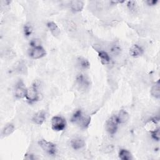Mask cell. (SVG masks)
I'll use <instances>...</instances> for the list:
<instances>
[{"label":"cell","mask_w":160,"mask_h":160,"mask_svg":"<svg viewBox=\"0 0 160 160\" xmlns=\"http://www.w3.org/2000/svg\"><path fill=\"white\" fill-rule=\"evenodd\" d=\"M26 92H27V88H26L23 81L21 80H19L16 85L15 91H14L15 97L18 99H22V98H26Z\"/></svg>","instance_id":"8"},{"label":"cell","mask_w":160,"mask_h":160,"mask_svg":"<svg viewBox=\"0 0 160 160\" xmlns=\"http://www.w3.org/2000/svg\"><path fill=\"white\" fill-rule=\"evenodd\" d=\"M150 92L152 96L156 99H159L160 98V83L158 81V82H155L154 84L151 88Z\"/></svg>","instance_id":"16"},{"label":"cell","mask_w":160,"mask_h":160,"mask_svg":"<svg viewBox=\"0 0 160 160\" xmlns=\"http://www.w3.org/2000/svg\"><path fill=\"white\" fill-rule=\"evenodd\" d=\"M30 46L31 48H34L41 46V41L39 39H34L30 41Z\"/></svg>","instance_id":"24"},{"label":"cell","mask_w":160,"mask_h":160,"mask_svg":"<svg viewBox=\"0 0 160 160\" xmlns=\"http://www.w3.org/2000/svg\"><path fill=\"white\" fill-rule=\"evenodd\" d=\"M66 28L69 31H74L76 29V24L72 21H68L66 22Z\"/></svg>","instance_id":"22"},{"label":"cell","mask_w":160,"mask_h":160,"mask_svg":"<svg viewBox=\"0 0 160 160\" xmlns=\"http://www.w3.org/2000/svg\"><path fill=\"white\" fill-rule=\"evenodd\" d=\"M32 31H33V28H32V25L30 23L28 22L24 25L23 32L26 37H29L32 34Z\"/></svg>","instance_id":"20"},{"label":"cell","mask_w":160,"mask_h":160,"mask_svg":"<svg viewBox=\"0 0 160 160\" xmlns=\"http://www.w3.org/2000/svg\"><path fill=\"white\" fill-rule=\"evenodd\" d=\"M118 156L121 160H131L133 159L130 151L126 149H121L119 151Z\"/></svg>","instance_id":"17"},{"label":"cell","mask_w":160,"mask_h":160,"mask_svg":"<svg viewBox=\"0 0 160 160\" xmlns=\"http://www.w3.org/2000/svg\"><path fill=\"white\" fill-rule=\"evenodd\" d=\"M38 144L41 148L47 154L51 156H55L57 154L58 149L56 144L45 139H41L38 141Z\"/></svg>","instance_id":"2"},{"label":"cell","mask_w":160,"mask_h":160,"mask_svg":"<svg viewBox=\"0 0 160 160\" xmlns=\"http://www.w3.org/2000/svg\"><path fill=\"white\" fill-rule=\"evenodd\" d=\"M77 65L80 69L82 70H86L90 67V63L89 61L86 58L82 56L79 57L77 59Z\"/></svg>","instance_id":"15"},{"label":"cell","mask_w":160,"mask_h":160,"mask_svg":"<svg viewBox=\"0 0 160 160\" xmlns=\"http://www.w3.org/2000/svg\"><path fill=\"white\" fill-rule=\"evenodd\" d=\"M158 2V1L157 0H148V1H146V4L148 6H154V5H156Z\"/></svg>","instance_id":"26"},{"label":"cell","mask_w":160,"mask_h":160,"mask_svg":"<svg viewBox=\"0 0 160 160\" xmlns=\"http://www.w3.org/2000/svg\"><path fill=\"white\" fill-rule=\"evenodd\" d=\"M151 137L152 138V139H154V140L159 141V139H160V130L159 128H158L156 129H154L153 131H151Z\"/></svg>","instance_id":"21"},{"label":"cell","mask_w":160,"mask_h":160,"mask_svg":"<svg viewBox=\"0 0 160 160\" xmlns=\"http://www.w3.org/2000/svg\"><path fill=\"white\" fill-rule=\"evenodd\" d=\"M118 124H119V122H118L116 116L113 115L111 116L106 121V122L105 124L106 129L109 134L112 135L114 134L117 131Z\"/></svg>","instance_id":"5"},{"label":"cell","mask_w":160,"mask_h":160,"mask_svg":"<svg viewBox=\"0 0 160 160\" xmlns=\"http://www.w3.org/2000/svg\"><path fill=\"white\" fill-rule=\"evenodd\" d=\"M66 127V121L61 116H55L51 119V128L55 131H63Z\"/></svg>","instance_id":"4"},{"label":"cell","mask_w":160,"mask_h":160,"mask_svg":"<svg viewBox=\"0 0 160 160\" xmlns=\"http://www.w3.org/2000/svg\"><path fill=\"white\" fill-rule=\"evenodd\" d=\"M32 120L35 124L41 125L46 120V113L43 111H39L33 116Z\"/></svg>","instance_id":"11"},{"label":"cell","mask_w":160,"mask_h":160,"mask_svg":"<svg viewBox=\"0 0 160 160\" xmlns=\"http://www.w3.org/2000/svg\"><path fill=\"white\" fill-rule=\"evenodd\" d=\"M71 121L82 128H86L90 123L91 118L84 116L81 110L79 109L73 113L71 118Z\"/></svg>","instance_id":"1"},{"label":"cell","mask_w":160,"mask_h":160,"mask_svg":"<svg viewBox=\"0 0 160 160\" xmlns=\"http://www.w3.org/2000/svg\"><path fill=\"white\" fill-rule=\"evenodd\" d=\"M76 84L78 88L81 91H85L90 86L89 78L82 74H79L76 77Z\"/></svg>","instance_id":"6"},{"label":"cell","mask_w":160,"mask_h":160,"mask_svg":"<svg viewBox=\"0 0 160 160\" xmlns=\"http://www.w3.org/2000/svg\"><path fill=\"white\" fill-rule=\"evenodd\" d=\"M38 85L37 82H34L31 87L27 89L26 98L29 103L36 102L39 99V96L38 90Z\"/></svg>","instance_id":"3"},{"label":"cell","mask_w":160,"mask_h":160,"mask_svg":"<svg viewBox=\"0 0 160 160\" xmlns=\"http://www.w3.org/2000/svg\"><path fill=\"white\" fill-rule=\"evenodd\" d=\"M71 146L74 150H79L84 147L85 141L81 138H74L71 141Z\"/></svg>","instance_id":"10"},{"label":"cell","mask_w":160,"mask_h":160,"mask_svg":"<svg viewBox=\"0 0 160 160\" xmlns=\"http://www.w3.org/2000/svg\"><path fill=\"white\" fill-rule=\"evenodd\" d=\"M129 54L134 58H138L141 56L143 54V49L141 46L135 44L131 46L129 49Z\"/></svg>","instance_id":"12"},{"label":"cell","mask_w":160,"mask_h":160,"mask_svg":"<svg viewBox=\"0 0 160 160\" xmlns=\"http://www.w3.org/2000/svg\"><path fill=\"white\" fill-rule=\"evenodd\" d=\"M69 6L72 11L74 12H78L81 11L84 8V2L81 0L71 1L69 2Z\"/></svg>","instance_id":"9"},{"label":"cell","mask_w":160,"mask_h":160,"mask_svg":"<svg viewBox=\"0 0 160 160\" xmlns=\"http://www.w3.org/2000/svg\"><path fill=\"white\" fill-rule=\"evenodd\" d=\"M47 26H48L49 31L51 32V33L54 36L57 37L60 34V33H61L60 29L54 22H52V21L48 22L47 23Z\"/></svg>","instance_id":"14"},{"label":"cell","mask_w":160,"mask_h":160,"mask_svg":"<svg viewBox=\"0 0 160 160\" xmlns=\"http://www.w3.org/2000/svg\"><path fill=\"white\" fill-rule=\"evenodd\" d=\"M15 128L14 126L12 124H8L6 126L4 127L2 131V136L3 137H7L11 135V134L13 133L14 131Z\"/></svg>","instance_id":"18"},{"label":"cell","mask_w":160,"mask_h":160,"mask_svg":"<svg viewBox=\"0 0 160 160\" xmlns=\"http://www.w3.org/2000/svg\"><path fill=\"white\" fill-rule=\"evenodd\" d=\"M98 56L101 60V62L103 64H108L110 62L109 55L104 51H100L98 52Z\"/></svg>","instance_id":"19"},{"label":"cell","mask_w":160,"mask_h":160,"mask_svg":"<svg viewBox=\"0 0 160 160\" xmlns=\"http://www.w3.org/2000/svg\"><path fill=\"white\" fill-rule=\"evenodd\" d=\"M24 159H28V160H34V159H38V158H37L34 154H26L24 155Z\"/></svg>","instance_id":"25"},{"label":"cell","mask_w":160,"mask_h":160,"mask_svg":"<svg viewBox=\"0 0 160 160\" xmlns=\"http://www.w3.org/2000/svg\"><path fill=\"white\" fill-rule=\"evenodd\" d=\"M136 2L134 1H129L127 2V6L131 11H134L136 8Z\"/></svg>","instance_id":"23"},{"label":"cell","mask_w":160,"mask_h":160,"mask_svg":"<svg viewBox=\"0 0 160 160\" xmlns=\"http://www.w3.org/2000/svg\"><path fill=\"white\" fill-rule=\"evenodd\" d=\"M28 54L29 57H31L32 59H38L45 56L46 54V51L41 46H40L31 48L29 50Z\"/></svg>","instance_id":"7"},{"label":"cell","mask_w":160,"mask_h":160,"mask_svg":"<svg viewBox=\"0 0 160 160\" xmlns=\"http://www.w3.org/2000/svg\"><path fill=\"white\" fill-rule=\"evenodd\" d=\"M116 117L119 124H124L127 122L129 119V115L128 112L124 109L120 110Z\"/></svg>","instance_id":"13"}]
</instances>
